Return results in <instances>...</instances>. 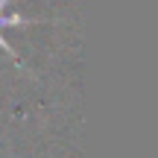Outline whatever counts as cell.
<instances>
[{"label":"cell","mask_w":158,"mask_h":158,"mask_svg":"<svg viewBox=\"0 0 158 158\" xmlns=\"http://www.w3.org/2000/svg\"><path fill=\"white\" fill-rule=\"evenodd\" d=\"M12 0H0V29L3 27H29V23H50V21H38V18H21V15H6V6Z\"/></svg>","instance_id":"1"}]
</instances>
